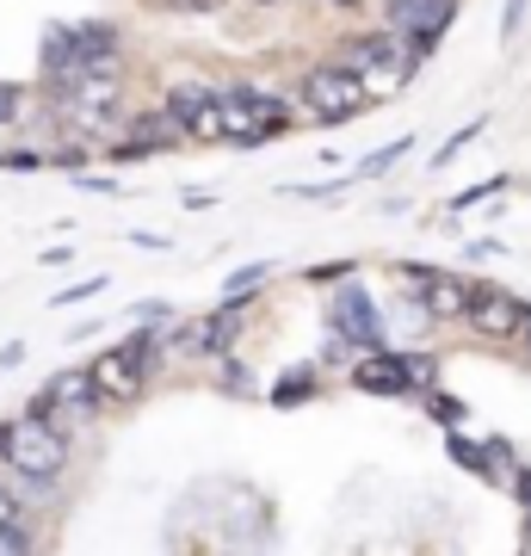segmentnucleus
<instances>
[{"instance_id":"f257e3e1","label":"nucleus","mask_w":531,"mask_h":556,"mask_svg":"<svg viewBox=\"0 0 531 556\" xmlns=\"http://www.w3.org/2000/svg\"><path fill=\"white\" fill-rule=\"evenodd\" d=\"M0 470L31 495H62L68 470H75V445L50 420H31V415L0 420Z\"/></svg>"},{"instance_id":"f03ea898","label":"nucleus","mask_w":531,"mask_h":556,"mask_svg":"<svg viewBox=\"0 0 531 556\" xmlns=\"http://www.w3.org/2000/svg\"><path fill=\"white\" fill-rule=\"evenodd\" d=\"M161 328H137L130 321V334L112 340V346H99L93 353V383L105 408H137L149 390H155V371H161Z\"/></svg>"},{"instance_id":"7ed1b4c3","label":"nucleus","mask_w":531,"mask_h":556,"mask_svg":"<svg viewBox=\"0 0 531 556\" xmlns=\"http://www.w3.org/2000/svg\"><path fill=\"white\" fill-rule=\"evenodd\" d=\"M248 316H254V298H223L204 316H174L161 328V353H167V365H217L241 340Z\"/></svg>"},{"instance_id":"20e7f679","label":"nucleus","mask_w":531,"mask_h":556,"mask_svg":"<svg viewBox=\"0 0 531 556\" xmlns=\"http://www.w3.org/2000/svg\"><path fill=\"white\" fill-rule=\"evenodd\" d=\"M296 105H303L315 124L340 130V124H353V118L371 112L377 87L358 75V68H346L340 56H321V62H309V68H296Z\"/></svg>"},{"instance_id":"39448f33","label":"nucleus","mask_w":531,"mask_h":556,"mask_svg":"<svg viewBox=\"0 0 531 556\" xmlns=\"http://www.w3.org/2000/svg\"><path fill=\"white\" fill-rule=\"evenodd\" d=\"M223 124H229V149H260L296 130V105L291 93H273L260 80H217Z\"/></svg>"},{"instance_id":"423d86ee","label":"nucleus","mask_w":531,"mask_h":556,"mask_svg":"<svg viewBox=\"0 0 531 556\" xmlns=\"http://www.w3.org/2000/svg\"><path fill=\"white\" fill-rule=\"evenodd\" d=\"M25 415H31V420H50V427H62L68 439L87 433V427L105 415V396H99V383H93V365H62V371H50V378L31 390Z\"/></svg>"},{"instance_id":"0eeeda50","label":"nucleus","mask_w":531,"mask_h":556,"mask_svg":"<svg viewBox=\"0 0 531 556\" xmlns=\"http://www.w3.org/2000/svg\"><path fill=\"white\" fill-rule=\"evenodd\" d=\"M161 105L179 118V130L192 137V149H229V124H223L217 80H204V75H167V80H161Z\"/></svg>"},{"instance_id":"6e6552de","label":"nucleus","mask_w":531,"mask_h":556,"mask_svg":"<svg viewBox=\"0 0 531 556\" xmlns=\"http://www.w3.org/2000/svg\"><path fill=\"white\" fill-rule=\"evenodd\" d=\"M402 291L414 298L427 328H464V309H470V278L445 273V266H420V260H402Z\"/></svg>"},{"instance_id":"1a4fd4ad","label":"nucleus","mask_w":531,"mask_h":556,"mask_svg":"<svg viewBox=\"0 0 531 556\" xmlns=\"http://www.w3.org/2000/svg\"><path fill=\"white\" fill-rule=\"evenodd\" d=\"M526 321H531L526 298H513L507 285H494V278H470V309H464L470 340H482V346H519Z\"/></svg>"},{"instance_id":"9d476101","label":"nucleus","mask_w":531,"mask_h":556,"mask_svg":"<svg viewBox=\"0 0 531 556\" xmlns=\"http://www.w3.org/2000/svg\"><path fill=\"white\" fill-rule=\"evenodd\" d=\"M334 56L346 62V68H358L371 87H383V80L402 87V80L414 75L408 43H402V31H390V25H371V31H346V38H334Z\"/></svg>"},{"instance_id":"9b49d317","label":"nucleus","mask_w":531,"mask_h":556,"mask_svg":"<svg viewBox=\"0 0 531 556\" xmlns=\"http://www.w3.org/2000/svg\"><path fill=\"white\" fill-rule=\"evenodd\" d=\"M328 334L346 340L353 353H377V346H390V321H383L377 298L358 285V278H340V285H334V303H328Z\"/></svg>"},{"instance_id":"f8f14e48","label":"nucleus","mask_w":531,"mask_h":556,"mask_svg":"<svg viewBox=\"0 0 531 556\" xmlns=\"http://www.w3.org/2000/svg\"><path fill=\"white\" fill-rule=\"evenodd\" d=\"M452 20H457V0H383V25H390V31H402L414 68H420V62L445 43Z\"/></svg>"},{"instance_id":"ddd939ff","label":"nucleus","mask_w":531,"mask_h":556,"mask_svg":"<svg viewBox=\"0 0 531 556\" xmlns=\"http://www.w3.org/2000/svg\"><path fill=\"white\" fill-rule=\"evenodd\" d=\"M118 130L124 137L112 142V161H142V155H174V149H186V130H179V118L167 112V105H137V112H118Z\"/></svg>"},{"instance_id":"4468645a","label":"nucleus","mask_w":531,"mask_h":556,"mask_svg":"<svg viewBox=\"0 0 531 556\" xmlns=\"http://www.w3.org/2000/svg\"><path fill=\"white\" fill-rule=\"evenodd\" d=\"M346 383H353L358 396H420V383H414L408 371V353H395V346H377V353H358L353 371H346Z\"/></svg>"},{"instance_id":"2eb2a0df","label":"nucleus","mask_w":531,"mask_h":556,"mask_svg":"<svg viewBox=\"0 0 531 556\" xmlns=\"http://www.w3.org/2000/svg\"><path fill=\"white\" fill-rule=\"evenodd\" d=\"M68 38H75L80 75L87 68H105V62H124V31L112 20H68Z\"/></svg>"},{"instance_id":"dca6fc26","label":"nucleus","mask_w":531,"mask_h":556,"mask_svg":"<svg viewBox=\"0 0 531 556\" xmlns=\"http://www.w3.org/2000/svg\"><path fill=\"white\" fill-rule=\"evenodd\" d=\"M315 396H321V365H291V371L266 390L273 408H303V402H315Z\"/></svg>"},{"instance_id":"f3484780","label":"nucleus","mask_w":531,"mask_h":556,"mask_svg":"<svg viewBox=\"0 0 531 556\" xmlns=\"http://www.w3.org/2000/svg\"><path fill=\"white\" fill-rule=\"evenodd\" d=\"M273 260H248V266H236V273L223 278V298H260L266 285H273Z\"/></svg>"},{"instance_id":"a211bd4d","label":"nucleus","mask_w":531,"mask_h":556,"mask_svg":"<svg viewBox=\"0 0 531 556\" xmlns=\"http://www.w3.org/2000/svg\"><path fill=\"white\" fill-rule=\"evenodd\" d=\"M0 526H38V507H31V489L0 470Z\"/></svg>"},{"instance_id":"6ab92c4d","label":"nucleus","mask_w":531,"mask_h":556,"mask_svg":"<svg viewBox=\"0 0 531 556\" xmlns=\"http://www.w3.org/2000/svg\"><path fill=\"white\" fill-rule=\"evenodd\" d=\"M217 371H223V378H217V390H223V396H241V402L266 396V390H260V383H254V371H248L241 358H229V353H223V358H217Z\"/></svg>"},{"instance_id":"aec40b11","label":"nucleus","mask_w":531,"mask_h":556,"mask_svg":"<svg viewBox=\"0 0 531 556\" xmlns=\"http://www.w3.org/2000/svg\"><path fill=\"white\" fill-rule=\"evenodd\" d=\"M408 149H414V137H395V142H383V149H371V155L358 161V174H353V179H377V174H390L395 161L408 155Z\"/></svg>"},{"instance_id":"412c9836","label":"nucleus","mask_w":531,"mask_h":556,"mask_svg":"<svg viewBox=\"0 0 531 556\" xmlns=\"http://www.w3.org/2000/svg\"><path fill=\"white\" fill-rule=\"evenodd\" d=\"M420 402H427V415H433L439 427H457V420H470V408H464L457 396H445L439 383H433V390H420Z\"/></svg>"},{"instance_id":"4be33fe9","label":"nucleus","mask_w":531,"mask_h":556,"mask_svg":"<svg viewBox=\"0 0 531 556\" xmlns=\"http://www.w3.org/2000/svg\"><path fill=\"white\" fill-rule=\"evenodd\" d=\"M174 316H179V309L167 298H149V303H137V309H130V321H137V328H167Z\"/></svg>"},{"instance_id":"5701e85b","label":"nucleus","mask_w":531,"mask_h":556,"mask_svg":"<svg viewBox=\"0 0 531 556\" xmlns=\"http://www.w3.org/2000/svg\"><path fill=\"white\" fill-rule=\"evenodd\" d=\"M358 260H321V266H309L303 273V285H340V278H353Z\"/></svg>"},{"instance_id":"b1692460","label":"nucleus","mask_w":531,"mask_h":556,"mask_svg":"<svg viewBox=\"0 0 531 556\" xmlns=\"http://www.w3.org/2000/svg\"><path fill=\"white\" fill-rule=\"evenodd\" d=\"M482 124H489V118L464 124V130H457V137H452V142H445V149H439V155H433V167H445V161H457V155H464V149H470V142L482 137Z\"/></svg>"},{"instance_id":"393cba45","label":"nucleus","mask_w":531,"mask_h":556,"mask_svg":"<svg viewBox=\"0 0 531 556\" xmlns=\"http://www.w3.org/2000/svg\"><path fill=\"white\" fill-rule=\"evenodd\" d=\"M99 291H105V273L80 278V285H68V291H56V309H68V303H87V298H99Z\"/></svg>"},{"instance_id":"a878e982","label":"nucleus","mask_w":531,"mask_h":556,"mask_svg":"<svg viewBox=\"0 0 531 556\" xmlns=\"http://www.w3.org/2000/svg\"><path fill=\"white\" fill-rule=\"evenodd\" d=\"M43 149H0V167H13V174H31V167H43Z\"/></svg>"},{"instance_id":"bb28decb","label":"nucleus","mask_w":531,"mask_h":556,"mask_svg":"<svg viewBox=\"0 0 531 556\" xmlns=\"http://www.w3.org/2000/svg\"><path fill=\"white\" fill-rule=\"evenodd\" d=\"M20 105H25V87H7V80H0V130L20 124Z\"/></svg>"},{"instance_id":"cd10ccee","label":"nucleus","mask_w":531,"mask_h":556,"mask_svg":"<svg viewBox=\"0 0 531 556\" xmlns=\"http://www.w3.org/2000/svg\"><path fill=\"white\" fill-rule=\"evenodd\" d=\"M507 489H513V501L531 514V470H526V464H507Z\"/></svg>"},{"instance_id":"c85d7f7f","label":"nucleus","mask_w":531,"mask_h":556,"mask_svg":"<svg viewBox=\"0 0 531 556\" xmlns=\"http://www.w3.org/2000/svg\"><path fill=\"white\" fill-rule=\"evenodd\" d=\"M75 186H93V192H118V179H105V174H75Z\"/></svg>"},{"instance_id":"c756f323","label":"nucleus","mask_w":531,"mask_h":556,"mask_svg":"<svg viewBox=\"0 0 531 556\" xmlns=\"http://www.w3.org/2000/svg\"><path fill=\"white\" fill-rule=\"evenodd\" d=\"M25 358V340H13V346H0V371H7V365H20Z\"/></svg>"},{"instance_id":"7c9ffc66","label":"nucleus","mask_w":531,"mask_h":556,"mask_svg":"<svg viewBox=\"0 0 531 556\" xmlns=\"http://www.w3.org/2000/svg\"><path fill=\"white\" fill-rule=\"evenodd\" d=\"M519 358L531 365V321H526V334H519Z\"/></svg>"},{"instance_id":"2f4dec72","label":"nucleus","mask_w":531,"mask_h":556,"mask_svg":"<svg viewBox=\"0 0 531 556\" xmlns=\"http://www.w3.org/2000/svg\"><path fill=\"white\" fill-rule=\"evenodd\" d=\"M174 7H198L204 13V7H223V0H174Z\"/></svg>"},{"instance_id":"473e14b6","label":"nucleus","mask_w":531,"mask_h":556,"mask_svg":"<svg viewBox=\"0 0 531 556\" xmlns=\"http://www.w3.org/2000/svg\"><path fill=\"white\" fill-rule=\"evenodd\" d=\"M519 544H526V551H531V514H526V526H519Z\"/></svg>"},{"instance_id":"72a5a7b5","label":"nucleus","mask_w":531,"mask_h":556,"mask_svg":"<svg viewBox=\"0 0 531 556\" xmlns=\"http://www.w3.org/2000/svg\"><path fill=\"white\" fill-rule=\"evenodd\" d=\"M328 7H365V0H328Z\"/></svg>"},{"instance_id":"f704fd0d","label":"nucleus","mask_w":531,"mask_h":556,"mask_svg":"<svg viewBox=\"0 0 531 556\" xmlns=\"http://www.w3.org/2000/svg\"><path fill=\"white\" fill-rule=\"evenodd\" d=\"M248 7H285V0H248Z\"/></svg>"}]
</instances>
